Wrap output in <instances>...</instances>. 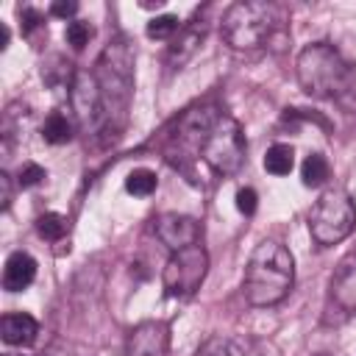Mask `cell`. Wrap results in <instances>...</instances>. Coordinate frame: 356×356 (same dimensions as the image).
<instances>
[{
    "label": "cell",
    "instance_id": "obj_1",
    "mask_svg": "<svg viewBox=\"0 0 356 356\" xmlns=\"http://www.w3.org/2000/svg\"><path fill=\"white\" fill-rule=\"evenodd\" d=\"M178 142H189L200 153V159L220 175H234L245 161L242 125L214 106L189 108L178 122Z\"/></svg>",
    "mask_w": 356,
    "mask_h": 356
},
{
    "label": "cell",
    "instance_id": "obj_2",
    "mask_svg": "<svg viewBox=\"0 0 356 356\" xmlns=\"http://www.w3.org/2000/svg\"><path fill=\"white\" fill-rule=\"evenodd\" d=\"M95 81L100 89V131L114 136L125 125V111L134 92V47L125 36H117L97 58Z\"/></svg>",
    "mask_w": 356,
    "mask_h": 356
},
{
    "label": "cell",
    "instance_id": "obj_3",
    "mask_svg": "<svg viewBox=\"0 0 356 356\" xmlns=\"http://www.w3.org/2000/svg\"><path fill=\"white\" fill-rule=\"evenodd\" d=\"M298 83L306 95L317 100L345 103L356 92V75L348 58L328 42H312L298 53L295 61Z\"/></svg>",
    "mask_w": 356,
    "mask_h": 356
},
{
    "label": "cell",
    "instance_id": "obj_4",
    "mask_svg": "<svg viewBox=\"0 0 356 356\" xmlns=\"http://www.w3.org/2000/svg\"><path fill=\"white\" fill-rule=\"evenodd\" d=\"M292 281H295L292 253L275 239L259 242L248 259L245 278H242V292L248 303L261 306V309L275 306L289 295Z\"/></svg>",
    "mask_w": 356,
    "mask_h": 356
},
{
    "label": "cell",
    "instance_id": "obj_5",
    "mask_svg": "<svg viewBox=\"0 0 356 356\" xmlns=\"http://www.w3.org/2000/svg\"><path fill=\"white\" fill-rule=\"evenodd\" d=\"M281 8L264 0H239L222 14V39L234 50L261 47L278 28Z\"/></svg>",
    "mask_w": 356,
    "mask_h": 356
},
{
    "label": "cell",
    "instance_id": "obj_6",
    "mask_svg": "<svg viewBox=\"0 0 356 356\" xmlns=\"http://www.w3.org/2000/svg\"><path fill=\"white\" fill-rule=\"evenodd\" d=\"M356 228V203L342 186H328L309 211V234L317 245L331 248Z\"/></svg>",
    "mask_w": 356,
    "mask_h": 356
},
{
    "label": "cell",
    "instance_id": "obj_7",
    "mask_svg": "<svg viewBox=\"0 0 356 356\" xmlns=\"http://www.w3.org/2000/svg\"><path fill=\"white\" fill-rule=\"evenodd\" d=\"M206 273H209V253L203 250V245H189V248L172 250L161 270L164 295L178 298V300L192 298L200 289Z\"/></svg>",
    "mask_w": 356,
    "mask_h": 356
},
{
    "label": "cell",
    "instance_id": "obj_8",
    "mask_svg": "<svg viewBox=\"0 0 356 356\" xmlns=\"http://www.w3.org/2000/svg\"><path fill=\"white\" fill-rule=\"evenodd\" d=\"M328 312L339 317L356 314V253H348L328 278Z\"/></svg>",
    "mask_w": 356,
    "mask_h": 356
},
{
    "label": "cell",
    "instance_id": "obj_9",
    "mask_svg": "<svg viewBox=\"0 0 356 356\" xmlns=\"http://www.w3.org/2000/svg\"><path fill=\"white\" fill-rule=\"evenodd\" d=\"M72 111L83 128H100V89L95 81V72H75L72 81Z\"/></svg>",
    "mask_w": 356,
    "mask_h": 356
},
{
    "label": "cell",
    "instance_id": "obj_10",
    "mask_svg": "<svg viewBox=\"0 0 356 356\" xmlns=\"http://www.w3.org/2000/svg\"><path fill=\"white\" fill-rule=\"evenodd\" d=\"M125 350H128V356H167L170 325L161 320H145V323L134 325L128 334Z\"/></svg>",
    "mask_w": 356,
    "mask_h": 356
},
{
    "label": "cell",
    "instance_id": "obj_11",
    "mask_svg": "<svg viewBox=\"0 0 356 356\" xmlns=\"http://www.w3.org/2000/svg\"><path fill=\"white\" fill-rule=\"evenodd\" d=\"M156 236L170 248V250H181L189 245H197L200 239V225L197 220L186 217V214H161L156 220Z\"/></svg>",
    "mask_w": 356,
    "mask_h": 356
},
{
    "label": "cell",
    "instance_id": "obj_12",
    "mask_svg": "<svg viewBox=\"0 0 356 356\" xmlns=\"http://www.w3.org/2000/svg\"><path fill=\"white\" fill-rule=\"evenodd\" d=\"M203 36H206V22H203V19H200V22L192 19V22H186V25H181V31L172 36V44H170V50H167L170 67L186 64V61L195 56V50L200 47Z\"/></svg>",
    "mask_w": 356,
    "mask_h": 356
},
{
    "label": "cell",
    "instance_id": "obj_13",
    "mask_svg": "<svg viewBox=\"0 0 356 356\" xmlns=\"http://www.w3.org/2000/svg\"><path fill=\"white\" fill-rule=\"evenodd\" d=\"M36 278V261L31 253L25 250H14L8 259H6V267H3V289L8 292H22L25 286H31Z\"/></svg>",
    "mask_w": 356,
    "mask_h": 356
},
{
    "label": "cell",
    "instance_id": "obj_14",
    "mask_svg": "<svg viewBox=\"0 0 356 356\" xmlns=\"http://www.w3.org/2000/svg\"><path fill=\"white\" fill-rule=\"evenodd\" d=\"M39 334V323L28 312H8L0 320V337L6 345H31Z\"/></svg>",
    "mask_w": 356,
    "mask_h": 356
},
{
    "label": "cell",
    "instance_id": "obj_15",
    "mask_svg": "<svg viewBox=\"0 0 356 356\" xmlns=\"http://www.w3.org/2000/svg\"><path fill=\"white\" fill-rule=\"evenodd\" d=\"M295 167V150L292 145H284V142H275L273 147H267L264 153V170L273 172V175H289Z\"/></svg>",
    "mask_w": 356,
    "mask_h": 356
},
{
    "label": "cell",
    "instance_id": "obj_16",
    "mask_svg": "<svg viewBox=\"0 0 356 356\" xmlns=\"http://www.w3.org/2000/svg\"><path fill=\"white\" fill-rule=\"evenodd\" d=\"M331 175V167H328V159L323 153H309L303 159V167H300V178L306 186H323Z\"/></svg>",
    "mask_w": 356,
    "mask_h": 356
},
{
    "label": "cell",
    "instance_id": "obj_17",
    "mask_svg": "<svg viewBox=\"0 0 356 356\" xmlns=\"http://www.w3.org/2000/svg\"><path fill=\"white\" fill-rule=\"evenodd\" d=\"M42 136H44V142H50V145H64V142L72 139V122L67 120V114L53 111V114L44 120V125H42Z\"/></svg>",
    "mask_w": 356,
    "mask_h": 356
},
{
    "label": "cell",
    "instance_id": "obj_18",
    "mask_svg": "<svg viewBox=\"0 0 356 356\" xmlns=\"http://www.w3.org/2000/svg\"><path fill=\"white\" fill-rule=\"evenodd\" d=\"M67 228H70V222L58 211H44L42 217H36V234L47 242H58L67 234Z\"/></svg>",
    "mask_w": 356,
    "mask_h": 356
},
{
    "label": "cell",
    "instance_id": "obj_19",
    "mask_svg": "<svg viewBox=\"0 0 356 356\" xmlns=\"http://www.w3.org/2000/svg\"><path fill=\"white\" fill-rule=\"evenodd\" d=\"M156 186H159V178H156V172L147 170V167L131 170L128 178H125V189H128L131 195H136V197H147V195H153Z\"/></svg>",
    "mask_w": 356,
    "mask_h": 356
},
{
    "label": "cell",
    "instance_id": "obj_20",
    "mask_svg": "<svg viewBox=\"0 0 356 356\" xmlns=\"http://www.w3.org/2000/svg\"><path fill=\"white\" fill-rule=\"evenodd\" d=\"M195 356H245L242 348L225 337H209L200 342V348L195 350Z\"/></svg>",
    "mask_w": 356,
    "mask_h": 356
},
{
    "label": "cell",
    "instance_id": "obj_21",
    "mask_svg": "<svg viewBox=\"0 0 356 356\" xmlns=\"http://www.w3.org/2000/svg\"><path fill=\"white\" fill-rule=\"evenodd\" d=\"M178 31H181V22H178L175 14H159V17H153V19L147 22V28H145V33H147L150 39H170V36H175Z\"/></svg>",
    "mask_w": 356,
    "mask_h": 356
},
{
    "label": "cell",
    "instance_id": "obj_22",
    "mask_svg": "<svg viewBox=\"0 0 356 356\" xmlns=\"http://www.w3.org/2000/svg\"><path fill=\"white\" fill-rule=\"evenodd\" d=\"M92 25L86 22V19H70L67 22V31H64V39H67V44L72 47V50H83L86 44H89V39H92Z\"/></svg>",
    "mask_w": 356,
    "mask_h": 356
},
{
    "label": "cell",
    "instance_id": "obj_23",
    "mask_svg": "<svg viewBox=\"0 0 356 356\" xmlns=\"http://www.w3.org/2000/svg\"><path fill=\"white\" fill-rule=\"evenodd\" d=\"M44 178H47L44 167H39V164L28 161V164H22V170H19V175H17V184H19L22 189H28V186H36V184H42Z\"/></svg>",
    "mask_w": 356,
    "mask_h": 356
},
{
    "label": "cell",
    "instance_id": "obj_24",
    "mask_svg": "<svg viewBox=\"0 0 356 356\" xmlns=\"http://www.w3.org/2000/svg\"><path fill=\"white\" fill-rule=\"evenodd\" d=\"M19 22H22V33L31 36L36 28H44V14H42L39 8L22 6V8H19Z\"/></svg>",
    "mask_w": 356,
    "mask_h": 356
},
{
    "label": "cell",
    "instance_id": "obj_25",
    "mask_svg": "<svg viewBox=\"0 0 356 356\" xmlns=\"http://www.w3.org/2000/svg\"><path fill=\"white\" fill-rule=\"evenodd\" d=\"M256 206H259V195H256L250 186H242V189L236 192V209H239L245 217H250V214H256Z\"/></svg>",
    "mask_w": 356,
    "mask_h": 356
},
{
    "label": "cell",
    "instance_id": "obj_26",
    "mask_svg": "<svg viewBox=\"0 0 356 356\" xmlns=\"http://www.w3.org/2000/svg\"><path fill=\"white\" fill-rule=\"evenodd\" d=\"M75 11H78V3H75V0H56V3L50 6V14H53V17H61V19L75 17Z\"/></svg>",
    "mask_w": 356,
    "mask_h": 356
},
{
    "label": "cell",
    "instance_id": "obj_27",
    "mask_svg": "<svg viewBox=\"0 0 356 356\" xmlns=\"http://www.w3.org/2000/svg\"><path fill=\"white\" fill-rule=\"evenodd\" d=\"M0 186H3V209H8L11 206V178H8V172L0 175Z\"/></svg>",
    "mask_w": 356,
    "mask_h": 356
},
{
    "label": "cell",
    "instance_id": "obj_28",
    "mask_svg": "<svg viewBox=\"0 0 356 356\" xmlns=\"http://www.w3.org/2000/svg\"><path fill=\"white\" fill-rule=\"evenodd\" d=\"M6 47H8V28L0 25V50H6Z\"/></svg>",
    "mask_w": 356,
    "mask_h": 356
}]
</instances>
